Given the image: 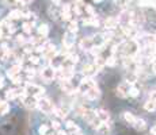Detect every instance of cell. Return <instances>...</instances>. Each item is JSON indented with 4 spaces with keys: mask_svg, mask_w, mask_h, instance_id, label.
<instances>
[{
    "mask_svg": "<svg viewBox=\"0 0 156 135\" xmlns=\"http://www.w3.org/2000/svg\"><path fill=\"white\" fill-rule=\"evenodd\" d=\"M25 91H26L27 95L36 96V97H38V99L44 97V93H45L44 88H41V87H38V85H34L31 82H25Z\"/></svg>",
    "mask_w": 156,
    "mask_h": 135,
    "instance_id": "obj_1",
    "label": "cell"
},
{
    "mask_svg": "<svg viewBox=\"0 0 156 135\" xmlns=\"http://www.w3.org/2000/svg\"><path fill=\"white\" fill-rule=\"evenodd\" d=\"M41 77H42V80H44L45 82H52L57 77L56 68H53V66L44 68V69H42V72H41Z\"/></svg>",
    "mask_w": 156,
    "mask_h": 135,
    "instance_id": "obj_2",
    "label": "cell"
},
{
    "mask_svg": "<svg viewBox=\"0 0 156 135\" xmlns=\"http://www.w3.org/2000/svg\"><path fill=\"white\" fill-rule=\"evenodd\" d=\"M38 108L41 109L44 114H52L56 107L53 106V103H52L49 99H46V97H41V99H38Z\"/></svg>",
    "mask_w": 156,
    "mask_h": 135,
    "instance_id": "obj_3",
    "label": "cell"
},
{
    "mask_svg": "<svg viewBox=\"0 0 156 135\" xmlns=\"http://www.w3.org/2000/svg\"><path fill=\"white\" fill-rule=\"evenodd\" d=\"M21 100H22V103H23V106L29 109H34L38 107V97H36V96L25 93L23 96L21 97Z\"/></svg>",
    "mask_w": 156,
    "mask_h": 135,
    "instance_id": "obj_4",
    "label": "cell"
},
{
    "mask_svg": "<svg viewBox=\"0 0 156 135\" xmlns=\"http://www.w3.org/2000/svg\"><path fill=\"white\" fill-rule=\"evenodd\" d=\"M95 85H97V84H95V81L91 79V77H85V79H83L82 81H80L79 87H77V92L84 95L88 89H91L92 87H95Z\"/></svg>",
    "mask_w": 156,
    "mask_h": 135,
    "instance_id": "obj_5",
    "label": "cell"
},
{
    "mask_svg": "<svg viewBox=\"0 0 156 135\" xmlns=\"http://www.w3.org/2000/svg\"><path fill=\"white\" fill-rule=\"evenodd\" d=\"M129 89H130V84L129 82H124V84L118 85V88L115 89V93H117L118 97L125 99V97L129 96Z\"/></svg>",
    "mask_w": 156,
    "mask_h": 135,
    "instance_id": "obj_6",
    "label": "cell"
},
{
    "mask_svg": "<svg viewBox=\"0 0 156 135\" xmlns=\"http://www.w3.org/2000/svg\"><path fill=\"white\" fill-rule=\"evenodd\" d=\"M83 74H84L85 77H92L95 73H98L99 72V68L95 64H87L83 66Z\"/></svg>",
    "mask_w": 156,
    "mask_h": 135,
    "instance_id": "obj_7",
    "label": "cell"
},
{
    "mask_svg": "<svg viewBox=\"0 0 156 135\" xmlns=\"http://www.w3.org/2000/svg\"><path fill=\"white\" fill-rule=\"evenodd\" d=\"M60 87H61L62 91L68 95H72L74 92H77V89L75 91V87L72 85L71 80H60Z\"/></svg>",
    "mask_w": 156,
    "mask_h": 135,
    "instance_id": "obj_8",
    "label": "cell"
},
{
    "mask_svg": "<svg viewBox=\"0 0 156 135\" xmlns=\"http://www.w3.org/2000/svg\"><path fill=\"white\" fill-rule=\"evenodd\" d=\"M98 117V115H97V111H94V109H90V108H85V111H84V114H83V119H84L85 122L88 124H91L92 122L95 120Z\"/></svg>",
    "mask_w": 156,
    "mask_h": 135,
    "instance_id": "obj_9",
    "label": "cell"
},
{
    "mask_svg": "<svg viewBox=\"0 0 156 135\" xmlns=\"http://www.w3.org/2000/svg\"><path fill=\"white\" fill-rule=\"evenodd\" d=\"M99 96H100V91H99V88H98L97 85L92 87L91 89H88V91L84 93V97L87 100H97Z\"/></svg>",
    "mask_w": 156,
    "mask_h": 135,
    "instance_id": "obj_10",
    "label": "cell"
},
{
    "mask_svg": "<svg viewBox=\"0 0 156 135\" xmlns=\"http://www.w3.org/2000/svg\"><path fill=\"white\" fill-rule=\"evenodd\" d=\"M79 46H80V49L82 50H87V51H90L95 45H94L92 38H82V41L79 42Z\"/></svg>",
    "mask_w": 156,
    "mask_h": 135,
    "instance_id": "obj_11",
    "label": "cell"
},
{
    "mask_svg": "<svg viewBox=\"0 0 156 135\" xmlns=\"http://www.w3.org/2000/svg\"><path fill=\"white\" fill-rule=\"evenodd\" d=\"M19 73H22V65H21V64L12 65V66L8 70H7V76H8L10 79H14V77L18 76Z\"/></svg>",
    "mask_w": 156,
    "mask_h": 135,
    "instance_id": "obj_12",
    "label": "cell"
},
{
    "mask_svg": "<svg viewBox=\"0 0 156 135\" xmlns=\"http://www.w3.org/2000/svg\"><path fill=\"white\" fill-rule=\"evenodd\" d=\"M68 112H69V107L68 106H61V107H56L54 111H53V114L56 115L57 117H60V119H64V117L68 115Z\"/></svg>",
    "mask_w": 156,
    "mask_h": 135,
    "instance_id": "obj_13",
    "label": "cell"
},
{
    "mask_svg": "<svg viewBox=\"0 0 156 135\" xmlns=\"http://www.w3.org/2000/svg\"><path fill=\"white\" fill-rule=\"evenodd\" d=\"M120 19L118 18H107L106 21H105V27H106L107 30H115L118 26H120Z\"/></svg>",
    "mask_w": 156,
    "mask_h": 135,
    "instance_id": "obj_14",
    "label": "cell"
},
{
    "mask_svg": "<svg viewBox=\"0 0 156 135\" xmlns=\"http://www.w3.org/2000/svg\"><path fill=\"white\" fill-rule=\"evenodd\" d=\"M83 24L84 26H91V27H98L99 26V19L97 16H87L83 19Z\"/></svg>",
    "mask_w": 156,
    "mask_h": 135,
    "instance_id": "obj_15",
    "label": "cell"
},
{
    "mask_svg": "<svg viewBox=\"0 0 156 135\" xmlns=\"http://www.w3.org/2000/svg\"><path fill=\"white\" fill-rule=\"evenodd\" d=\"M65 127H67V131L68 134H80V128L76 126V124L74 123V122H67V124H65Z\"/></svg>",
    "mask_w": 156,
    "mask_h": 135,
    "instance_id": "obj_16",
    "label": "cell"
},
{
    "mask_svg": "<svg viewBox=\"0 0 156 135\" xmlns=\"http://www.w3.org/2000/svg\"><path fill=\"white\" fill-rule=\"evenodd\" d=\"M122 117H124V120L126 122V123L129 124V126H134L136 120H137V117H136L133 114H130V112H124Z\"/></svg>",
    "mask_w": 156,
    "mask_h": 135,
    "instance_id": "obj_17",
    "label": "cell"
},
{
    "mask_svg": "<svg viewBox=\"0 0 156 135\" xmlns=\"http://www.w3.org/2000/svg\"><path fill=\"white\" fill-rule=\"evenodd\" d=\"M8 18L11 19V21H18V19L23 18V11H22V10H14V11L10 12Z\"/></svg>",
    "mask_w": 156,
    "mask_h": 135,
    "instance_id": "obj_18",
    "label": "cell"
},
{
    "mask_svg": "<svg viewBox=\"0 0 156 135\" xmlns=\"http://www.w3.org/2000/svg\"><path fill=\"white\" fill-rule=\"evenodd\" d=\"M97 115L102 122H109L110 120V114L106 111V109H98L97 111Z\"/></svg>",
    "mask_w": 156,
    "mask_h": 135,
    "instance_id": "obj_19",
    "label": "cell"
},
{
    "mask_svg": "<svg viewBox=\"0 0 156 135\" xmlns=\"http://www.w3.org/2000/svg\"><path fill=\"white\" fill-rule=\"evenodd\" d=\"M137 79H138L137 72H129L126 76V82H129L130 85H134L136 82H137Z\"/></svg>",
    "mask_w": 156,
    "mask_h": 135,
    "instance_id": "obj_20",
    "label": "cell"
},
{
    "mask_svg": "<svg viewBox=\"0 0 156 135\" xmlns=\"http://www.w3.org/2000/svg\"><path fill=\"white\" fill-rule=\"evenodd\" d=\"M57 50H56V47H53V49H50V50H48L46 53L45 54H42V56H44V58L46 59V61H52V59L54 58V57L57 56Z\"/></svg>",
    "mask_w": 156,
    "mask_h": 135,
    "instance_id": "obj_21",
    "label": "cell"
},
{
    "mask_svg": "<svg viewBox=\"0 0 156 135\" xmlns=\"http://www.w3.org/2000/svg\"><path fill=\"white\" fill-rule=\"evenodd\" d=\"M98 132H99L100 135H107L109 134L110 132V126L107 124V122H102V124L98 127Z\"/></svg>",
    "mask_w": 156,
    "mask_h": 135,
    "instance_id": "obj_22",
    "label": "cell"
},
{
    "mask_svg": "<svg viewBox=\"0 0 156 135\" xmlns=\"http://www.w3.org/2000/svg\"><path fill=\"white\" fill-rule=\"evenodd\" d=\"M33 27H34V23H33V22H30V21L25 22V23L22 24V30H23L25 34H31Z\"/></svg>",
    "mask_w": 156,
    "mask_h": 135,
    "instance_id": "obj_23",
    "label": "cell"
},
{
    "mask_svg": "<svg viewBox=\"0 0 156 135\" xmlns=\"http://www.w3.org/2000/svg\"><path fill=\"white\" fill-rule=\"evenodd\" d=\"M4 1V4H6V6H25V1L23 0H3Z\"/></svg>",
    "mask_w": 156,
    "mask_h": 135,
    "instance_id": "obj_24",
    "label": "cell"
},
{
    "mask_svg": "<svg viewBox=\"0 0 156 135\" xmlns=\"http://www.w3.org/2000/svg\"><path fill=\"white\" fill-rule=\"evenodd\" d=\"M136 130H138V131H143V130H145V127H147V124H145V120H143V119H138L137 117V120H136L134 126Z\"/></svg>",
    "mask_w": 156,
    "mask_h": 135,
    "instance_id": "obj_25",
    "label": "cell"
},
{
    "mask_svg": "<svg viewBox=\"0 0 156 135\" xmlns=\"http://www.w3.org/2000/svg\"><path fill=\"white\" fill-rule=\"evenodd\" d=\"M48 32H49V27H48V24H41V26L38 27V35L46 37Z\"/></svg>",
    "mask_w": 156,
    "mask_h": 135,
    "instance_id": "obj_26",
    "label": "cell"
},
{
    "mask_svg": "<svg viewBox=\"0 0 156 135\" xmlns=\"http://www.w3.org/2000/svg\"><path fill=\"white\" fill-rule=\"evenodd\" d=\"M144 108L147 109V111H155L156 109V101H153V100H148L147 103L144 104Z\"/></svg>",
    "mask_w": 156,
    "mask_h": 135,
    "instance_id": "obj_27",
    "label": "cell"
},
{
    "mask_svg": "<svg viewBox=\"0 0 156 135\" xmlns=\"http://www.w3.org/2000/svg\"><path fill=\"white\" fill-rule=\"evenodd\" d=\"M77 30H79V27H77V22H76V21H71V22H69V26H68V31H69V32H74V34H76Z\"/></svg>",
    "mask_w": 156,
    "mask_h": 135,
    "instance_id": "obj_28",
    "label": "cell"
},
{
    "mask_svg": "<svg viewBox=\"0 0 156 135\" xmlns=\"http://www.w3.org/2000/svg\"><path fill=\"white\" fill-rule=\"evenodd\" d=\"M8 111H10V104L0 101V115H6Z\"/></svg>",
    "mask_w": 156,
    "mask_h": 135,
    "instance_id": "obj_29",
    "label": "cell"
},
{
    "mask_svg": "<svg viewBox=\"0 0 156 135\" xmlns=\"http://www.w3.org/2000/svg\"><path fill=\"white\" fill-rule=\"evenodd\" d=\"M140 95V89L134 85H130V89H129V96L130 97H137Z\"/></svg>",
    "mask_w": 156,
    "mask_h": 135,
    "instance_id": "obj_30",
    "label": "cell"
},
{
    "mask_svg": "<svg viewBox=\"0 0 156 135\" xmlns=\"http://www.w3.org/2000/svg\"><path fill=\"white\" fill-rule=\"evenodd\" d=\"M6 97H7V100H14V99H16V92H15V88L14 89H8V91L6 92Z\"/></svg>",
    "mask_w": 156,
    "mask_h": 135,
    "instance_id": "obj_31",
    "label": "cell"
},
{
    "mask_svg": "<svg viewBox=\"0 0 156 135\" xmlns=\"http://www.w3.org/2000/svg\"><path fill=\"white\" fill-rule=\"evenodd\" d=\"M16 43L18 45H26L27 43V39H26V37L23 35V34H21V35H16Z\"/></svg>",
    "mask_w": 156,
    "mask_h": 135,
    "instance_id": "obj_32",
    "label": "cell"
},
{
    "mask_svg": "<svg viewBox=\"0 0 156 135\" xmlns=\"http://www.w3.org/2000/svg\"><path fill=\"white\" fill-rule=\"evenodd\" d=\"M29 62L33 65H38L39 64V57L38 56H29Z\"/></svg>",
    "mask_w": 156,
    "mask_h": 135,
    "instance_id": "obj_33",
    "label": "cell"
},
{
    "mask_svg": "<svg viewBox=\"0 0 156 135\" xmlns=\"http://www.w3.org/2000/svg\"><path fill=\"white\" fill-rule=\"evenodd\" d=\"M48 131H49V126H46V124H42V126L38 128V132L41 135H46Z\"/></svg>",
    "mask_w": 156,
    "mask_h": 135,
    "instance_id": "obj_34",
    "label": "cell"
},
{
    "mask_svg": "<svg viewBox=\"0 0 156 135\" xmlns=\"http://www.w3.org/2000/svg\"><path fill=\"white\" fill-rule=\"evenodd\" d=\"M129 1H130V0H115V3H117L121 8H125V7L129 4Z\"/></svg>",
    "mask_w": 156,
    "mask_h": 135,
    "instance_id": "obj_35",
    "label": "cell"
},
{
    "mask_svg": "<svg viewBox=\"0 0 156 135\" xmlns=\"http://www.w3.org/2000/svg\"><path fill=\"white\" fill-rule=\"evenodd\" d=\"M152 0H138V6L140 7H147V6H151Z\"/></svg>",
    "mask_w": 156,
    "mask_h": 135,
    "instance_id": "obj_36",
    "label": "cell"
},
{
    "mask_svg": "<svg viewBox=\"0 0 156 135\" xmlns=\"http://www.w3.org/2000/svg\"><path fill=\"white\" fill-rule=\"evenodd\" d=\"M52 128H54V130H57V131H59L60 130V122H53V123H52Z\"/></svg>",
    "mask_w": 156,
    "mask_h": 135,
    "instance_id": "obj_37",
    "label": "cell"
},
{
    "mask_svg": "<svg viewBox=\"0 0 156 135\" xmlns=\"http://www.w3.org/2000/svg\"><path fill=\"white\" fill-rule=\"evenodd\" d=\"M149 100L156 101V91H153V92H151V93H149Z\"/></svg>",
    "mask_w": 156,
    "mask_h": 135,
    "instance_id": "obj_38",
    "label": "cell"
},
{
    "mask_svg": "<svg viewBox=\"0 0 156 135\" xmlns=\"http://www.w3.org/2000/svg\"><path fill=\"white\" fill-rule=\"evenodd\" d=\"M68 131H62V130H59V131L56 132V135H67Z\"/></svg>",
    "mask_w": 156,
    "mask_h": 135,
    "instance_id": "obj_39",
    "label": "cell"
},
{
    "mask_svg": "<svg viewBox=\"0 0 156 135\" xmlns=\"http://www.w3.org/2000/svg\"><path fill=\"white\" fill-rule=\"evenodd\" d=\"M3 85H4V79L0 76V88H3Z\"/></svg>",
    "mask_w": 156,
    "mask_h": 135,
    "instance_id": "obj_40",
    "label": "cell"
},
{
    "mask_svg": "<svg viewBox=\"0 0 156 135\" xmlns=\"http://www.w3.org/2000/svg\"><path fill=\"white\" fill-rule=\"evenodd\" d=\"M151 134H152V135H156V126L151 128Z\"/></svg>",
    "mask_w": 156,
    "mask_h": 135,
    "instance_id": "obj_41",
    "label": "cell"
},
{
    "mask_svg": "<svg viewBox=\"0 0 156 135\" xmlns=\"http://www.w3.org/2000/svg\"><path fill=\"white\" fill-rule=\"evenodd\" d=\"M25 3H30V1H33V0H23Z\"/></svg>",
    "mask_w": 156,
    "mask_h": 135,
    "instance_id": "obj_42",
    "label": "cell"
},
{
    "mask_svg": "<svg viewBox=\"0 0 156 135\" xmlns=\"http://www.w3.org/2000/svg\"><path fill=\"white\" fill-rule=\"evenodd\" d=\"M95 3H99V1H102V0H94Z\"/></svg>",
    "mask_w": 156,
    "mask_h": 135,
    "instance_id": "obj_43",
    "label": "cell"
},
{
    "mask_svg": "<svg viewBox=\"0 0 156 135\" xmlns=\"http://www.w3.org/2000/svg\"><path fill=\"white\" fill-rule=\"evenodd\" d=\"M155 37H156V35H155Z\"/></svg>",
    "mask_w": 156,
    "mask_h": 135,
    "instance_id": "obj_44",
    "label": "cell"
}]
</instances>
